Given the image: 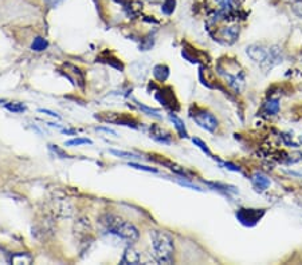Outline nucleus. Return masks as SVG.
Masks as SVG:
<instances>
[{
    "mask_svg": "<svg viewBox=\"0 0 302 265\" xmlns=\"http://www.w3.org/2000/svg\"><path fill=\"white\" fill-rule=\"evenodd\" d=\"M99 225H101L102 230L106 233L113 234L116 237L121 238L124 241L133 244L138 240L140 233H138L137 228L130 224V222L125 221L121 217L114 215H102L98 220Z\"/></svg>",
    "mask_w": 302,
    "mask_h": 265,
    "instance_id": "f257e3e1",
    "label": "nucleus"
},
{
    "mask_svg": "<svg viewBox=\"0 0 302 265\" xmlns=\"http://www.w3.org/2000/svg\"><path fill=\"white\" fill-rule=\"evenodd\" d=\"M153 258L157 264H172L175 260V244L172 236L165 230H150Z\"/></svg>",
    "mask_w": 302,
    "mask_h": 265,
    "instance_id": "f03ea898",
    "label": "nucleus"
},
{
    "mask_svg": "<svg viewBox=\"0 0 302 265\" xmlns=\"http://www.w3.org/2000/svg\"><path fill=\"white\" fill-rule=\"evenodd\" d=\"M189 115L192 118L193 121L196 122L197 125L200 126L202 129L207 130L210 132H215L219 127V121L218 118L214 115L212 113H210L208 110L202 109V107H192L191 111H189Z\"/></svg>",
    "mask_w": 302,
    "mask_h": 265,
    "instance_id": "7ed1b4c3",
    "label": "nucleus"
},
{
    "mask_svg": "<svg viewBox=\"0 0 302 265\" xmlns=\"http://www.w3.org/2000/svg\"><path fill=\"white\" fill-rule=\"evenodd\" d=\"M266 211L265 209H257V208H240L236 212V219L244 226L257 225L262 217L265 216Z\"/></svg>",
    "mask_w": 302,
    "mask_h": 265,
    "instance_id": "20e7f679",
    "label": "nucleus"
},
{
    "mask_svg": "<svg viewBox=\"0 0 302 265\" xmlns=\"http://www.w3.org/2000/svg\"><path fill=\"white\" fill-rule=\"evenodd\" d=\"M62 73L70 82H73V85L79 87L85 86V75L81 71V69H78L77 66H73L70 63H65Z\"/></svg>",
    "mask_w": 302,
    "mask_h": 265,
    "instance_id": "39448f33",
    "label": "nucleus"
},
{
    "mask_svg": "<svg viewBox=\"0 0 302 265\" xmlns=\"http://www.w3.org/2000/svg\"><path fill=\"white\" fill-rule=\"evenodd\" d=\"M269 51H270V47L255 43L251 44V46H248L246 52H247V55L250 56L251 60H254L255 63H258L259 66H261V64L266 60L267 56H269Z\"/></svg>",
    "mask_w": 302,
    "mask_h": 265,
    "instance_id": "423d86ee",
    "label": "nucleus"
},
{
    "mask_svg": "<svg viewBox=\"0 0 302 265\" xmlns=\"http://www.w3.org/2000/svg\"><path fill=\"white\" fill-rule=\"evenodd\" d=\"M156 99L160 102L161 105H164L165 107H168V109L171 110L179 109V103H177L176 97H175V94H173V91L169 89V87L159 90L156 94Z\"/></svg>",
    "mask_w": 302,
    "mask_h": 265,
    "instance_id": "0eeeda50",
    "label": "nucleus"
},
{
    "mask_svg": "<svg viewBox=\"0 0 302 265\" xmlns=\"http://www.w3.org/2000/svg\"><path fill=\"white\" fill-rule=\"evenodd\" d=\"M150 138H153L157 142H160V144H165L169 145L173 142L172 134L168 131V130L163 129L161 126L159 125H152L150 126Z\"/></svg>",
    "mask_w": 302,
    "mask_h": 265,
    "instance_id": "6e6552de",
    "label": "nucleus"
},
{
    "mask_svg": "<svg viewBox=\"0 0 302 265\" xmlns=\"http://www.w3.org/2000/svg\"><path fill=\"white\" fill-rule=\"evenodd\" d=\"M251 182L254 185V187L259 191H265L269 189V186L271 185L270 178L267 176H265L263 173L261 172H255L251 176Z\"/></svg>",
    "mask_w": 302,
    "mask_h": 265,
    "instance_id": "1a4fd4ad",
    "label": "nucleus"
},
{
    "mask_svg": "<svg viewBox=\"0 0 302 265\" xmlns=\"http://www.w3.org/2000/svg\"><path fill=\"white\" fill-rule=\"evenodd\" d=\"M141 261V257L133 246H128L125 250H124V254H122L121 258V264H140Z\"/></svg>",
    "mask_w": 302,
    "mask_h": 265,
    "instance_id": "9d476101",
    "label": "nucleus"
},
{
    "mask_svg": "<svg viewBox=\"0 0 302 265\" xmlns=\"http://www.w3.org/2000/svg\"><path fill=\"white\" fill-rule=\"evenodd\" d=\"M7 262H10V264H32L34 262V258H32L31 254L26 253V252H23V253H14V254H10L7 258Z\"/></svg>",
    "mask_w": 302,
    "mask_h": 265,
    "instance_id": "9b49d317",
    "label": "nucleus"
},
{
    "mask_svg": "<svg viewBox=\"0 0 302 265\" xmlns=\"http://www.w3.org/2000/svg\"><path fill=\"white\" fill-rule=\"evenodd\" d=\"M279 109H281V106H279V102L277 98H270L269 101L263 103V107H262L263 113L267 114V115H270V117L277 115V114L279 113Z\"/></svg>",
    "mask_w": 302,
    "mask_h": 265,
    "instance_id": "f8f14e48",
    "label": "nucleus"
},
{
    "mask_svg": "<svg viewBox=\"0 0 302 265\" xmlns=\"http://www.w3.org/2000/svg\"><path fill=\"white\" fill-rule=\"evenodd\" d=\"M168 118H169V121L173 123V126H175V129H176L179 137H181V138H187V137H188V131H187V129H185L184 122L181 121L179 117H176V115H175L173 113L169 114Z\"/></svg>",
    "mask_w": 302,
    "mask_h": 265,
    "instance_id": "ddd939ff",
    "label": "nucleus"
},
{
    "mask_svg": "<svg viewBox=\"0 0 302 265\" xmlns=\"http://www.w3.org/2000/svg\"><path fill=\"white\" fill-rule=\"evenodd\" d=\"M153 75H155V78L159 81V82H164L167 81L169 75V69L165 64H157L155 69H153Z\"/></svg>",
    "mask_w": 302,
    "mask_h": 265,
    "instance_id": "4468645a",
    "label": "nucleus"
},
{
    "mask_svg": "<svg viewBox=\"0 0 302 265\" xmlns=\"http://www.w3.org/2000/svg\"><path fill=\"white\" fill-rule=\"evenodd\" d=\"M4 107H6L8 111L15 114L23 113L24 110H26V106H24L23 103H19V102H8V103H4Z\"/></svg>",
    "mask_w": 302,
    "mask_h": 265,
    "instance_id": "2eb2a0df",
    "label": "nucleus"
},
{
    "mask_svg": "<svg viewBox=\"0 0 302 265\" xmlns=\"http://www.w3.org/2000/svg\"><path fill=\"white\" fill-rule=\"evenodd\" d=\"M47 46H48L47 40L43 39V38H35V39H34V42H32L31 48L34 51H36V52H40V51L46 50V48H47Z\"/></svg>",
    "mask_w": 302,
    "mask_h": 265,
    "instance_id": "dca6fc26",
    "label": "nucleus"
},
{
    "mask_svg": "<svg viewBox=\"0 0 302 265\" xmlns=\"http://www.w3.org/2000/svg\"><path fill=\"white\" fill-rule=\"evenodd\" d=\"M175 6H176V0H165V3L161 7V11L164 12L165 15H171L175 11Z\"/></svg>",
    "mask_w": 302,
    "mask_h": 265,
    "instance_id": "f3484780",
    "label": "nucleus"
},
{
    "mask_svg": "<svg viewBox=\"0 0 302 265\" xmlns=\"http://www.w3.org/2000/svg\"><path fill=\"white\" fill-rule=\"evenodd\" d=\"M192 141H193V144L197 145V146H199V149H202V150H203V152L206 153V154H208V156H210V157H212L211 150L208 149V146H207V144H206V142H203V141H202L200 138H193Z\"/></svg>",
    "mask_w": 302,
    "mask_h": 265,
    "instance_id": "a211bd4d",
    "label": "nucleus"
},
{
    "mask_svg": "<svg viewBox=\"0 0 302 265\" xmlns=\"http://www.w3.org/2000/svg\"><path fill=\"white\" fill-rule=\"evenodd\" d=\"M109 153H112V154H114V156L117 157H122V158H138L137 156H134L133 153L120 152V150H114V149H110Z\"/></svg>",
    "mask_w": 302,
    "mask_h": 265,
    "instance_id": "6ab92c4d",
    "label": "nucleus"
},
{
    "mask_svg": "<svg viewBox=\"0 0 302 265\" xmlns=\"http://www.w3.org/2000/svg\"><path fill=\"white\" fill-rule=\"evenodd\" d=\"M138 107H140V109H141L144 113L148 114V115H152V117H155V118H161L160 113H159L157 110L150 109V107H146L145 105H141V103H138Z\"/></svg>",
    "mask_w": 302,
    "mask_h": 265,
    "instance_id": "aec40b11",
    "label": "nucleus"
},
{
    "mask_svg": "<svg viewBox=\"0 0 302 265\" xmlns=\"http://www.w3.org/2000/svg\"><path fill=\"white\" fill-rule=\"evenodd\" d=\"M85 144H91L90 140H87V138H74V140L67 141L66 146H75V145H85Z\"/></svg>",
    "mask_w": 302,
    "mask_h": 265,
    "instance_id": "412c9836",
    "label": "nucleus"
},
{
    "mask_svg": "<svg viewBox=\"0 0 302 265\" xmlns=\"http://www.w3.org/2000/svg\"><path fill=\"white\" fill-rule=\"evenodd\" d=\"M293 11L302 18V0H295V3L293 4Z\"/></svg>",
    "mask_w": 302,
    "mask_h": 265,
    "instance_id": "4be33fe9",
    "label": "nucleus"
},
{
    "mask_svg": "<svg viewBox=\"0 0 302 265\" xmlns=\"http://www.w3.org/2000/svg\"><path fill=\"white\" fill-rule=\"evenodd\" d=\"M129 166L136 169H140V170H145V172H156V169L153 168H148V166H142V165H137V164H129Z\"/></svg>",
    "mask_w": 302,
    "mask_h": 265,
    "instance_id": "5701e85b",
    "label": "nucleus"
},
{
    "mask_svg": "<svg viewBox=\"0 0 302 265\" xmlns=\"http://www.w3.org/2000/svg\"><path fill=\"white\" fill-rule=\"evenodd\" d=\"M222 165H223V166H226V169H228V170H232V172H239V173L242 172V170H240L238 166L230 164V162H222Z\"/></svg>",
    "mask_w": 302,
    "mask_h": 265,
    "instance_id": "b1692460",
    "label": "nucleus"
},
{
    "mask_svg": "<svg viewBox=\"0 0 302 265\" xmlns=\"http://www.w3.org/2000/svg\"><path fill=\"white\" fill-rule=\"evenodd\" d=\"M44 2H46V3H47L50 7H55V6L61 3L62 0H44Z\"/></svg>",
    "mask_w": 302,
    "mask_h": 265,
    "instance_id": "393cba45",
    "label": "nucleus"
},
{
    "mask_svg": "<svg viewBox=\"0 0 302 265\" xmlns=\"http://www.w3.org/2000/svg\"><path fill=\"white\" fill-rule=\"evenodd\" d=\"M0 105H4V101H3V99H0Z\"/></svg>",
    "mask_w": 302,
    "mask_h": 265,
    "instance_id": "a878e982",
    "label": "nucleus"
},
{
    "mask_svg": "<svg viewBox=\"0 0 302 265\" xmlns=\"http://www.w3.org/2000/svg\"><path fill=\"white\" fill-rule=\"evenodd\" d=\"M299 142H301V144H302V136L299 137Z\"/></svg>",
    "mask_w": 302,
    "mask_h": 265,
    "instance_id": "bb28decb",
    "label": "nucleus"
}]
</instances>
